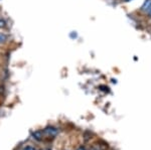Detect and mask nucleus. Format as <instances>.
Returning a JSON list of instances; mask_svg holds the SVG:
<instances>
[{
	"label": "nucleus",
	"instance_id": "nucleus-1",
	"mask_svg": "<svg viewBox=\"0 0 151 150\" xmlns=\"http://www.w3.org/2000/svg\"><path fill=\"white\" fill-rule=\"evenodd\" d=\"M43 133H45L47 137H52V138H53V137L58 134V130L55 129V128H47V129H45V131H43Z\"/></svg>",
	"mask_w": 151,
	"mask_h": 150
},
{
	"label": "nucleus",
	"instance_id": "nucleus-4",
	"mask_svg": "<svg viewBox=\"0 0 151 150\" xmlns=\"http://www.w3.org/2000/svg\"><path fill=\"white\" fill-rule=\"evenodd\" d=\"M6 26V21L4 19L0 18V28H4Z\"/></svg>",
	"mask_w": 151,
	"mask_h": 150
},
{
	"label": "nucleus",
	"instance_id": "nucleus-5",
	"mask_svg": "<svg viewBox=\"0 0 151 150\" xmlns=\"http://www.w3.org/2000/svg\"><path fill=\"white\" fill-rule=\"evenodd\" d=\"M23 150H35V149L33 148V147H31V146H27V147H25Z\"/></svg>",
	"mask_w": 151,
	"mask_h": 150
},
{
	"label": "nucleus",
	"instance_id": "nucleus-7",
	"mask_svg": "<svg viewBox=\"0 0 151 150\" xmlns=\"http://www.w3.org/2000/svg\"><path fill=\"white\" fill-rule=\"evenodd\" d=\"M78 150H86V149H85V148H83V147H80V148L78 149Z\"/></svg>",
	"mask_w": 151,
	"mask_h": 150
},
{
	"label": "nucleus",
	"instance_id": "nucleus-2",
	"mask_svg": "<svg viewBox=\"0 0 151 150\" xmlns=\"http://www.w3.org/2000/svg\"><path fill=\"white\" fill-rule=\"evenodd\" d=\"M151 8V0H145V2L142 5V10L148 11Z\"/></svg>",
	"mask_w": 151,
	"mask_h": 150
},
{
	"label": "nucleus",
	"instance_id": "nucleus-8",
	"mask_svg": "<svg viewBox=\"0 0 151 150\" xmlns=\"http://www.w3.org/2000/svg\"><path fill=\"white\" fill-rule=\"evenodd\" d=\"M127 1H128V0H127Z\"/></svg>",
	"mask_w": 151,
	"mask_h": 150
},
{
	"label": "nucleus",
	"instance_id": "nucleus-6",
	"mask_svg": "<svg viewBox=\"0 0 151 150\" xmlns=\"http://www.w3.org/2000/svg\"><path fill=\"white\" fill-rule=\"evenodd\" d=\"M147 12H148V14H149V15L151 16V8H150V9H149V10H148Z\"/></svg>",
	"mask_w": 151,
	"mask_h": 150
},
{
	"label": "nucleus",
	"instance_id": "nucleus-3",
	"mask_svg": "<svg viewBox=\"0 0 151 150\" xmlns=\"http://www.w3.org/2000/svg\"><path fill=\"white\" fill-rule=\"evenodd\" d=\"M8 39V35L4 32H0V43H4Z\"/></svg>",
	"mask_w": 151,
	"mask_h": 150
}]
</instances>
